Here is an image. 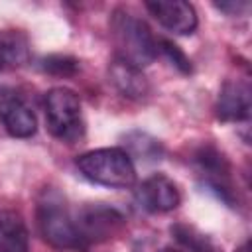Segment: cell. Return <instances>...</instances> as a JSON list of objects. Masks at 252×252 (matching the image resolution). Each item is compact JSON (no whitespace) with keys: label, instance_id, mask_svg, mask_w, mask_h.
<instances>
[{"label":"cell","instance_id":"1","mask_svg":"<svg viewBox=\"0 0 252 252\" xmlns=\"http://www.w3.org/2000/svg\"><path fill=\"white\" fill-rule=\"evenodd\" d=\"M110 33L116 45V57L138 69L148 67L159 51L158 39L148 24L122 8L112 12Z\"/></svg>","mask_w":252,"mask_h":252},{"label":"cell","instance_id":"2","mask_svg":"<svg viewBox=\"0 0 252 252\" xmlns=\"http://www.w3.org/2000/svg\"><path fill=\"white\" fill-rule=\"evenodd\" d=\"M75 165L85 179L102 187L126 189L136 181L132 156L124 148H100L85 152L77 158Z\"/></svg>","mask_w":252,"mask_h":252},{"label":"cell","instance_id":"3","mask_svg":"<svg viewBox=\"0 0 252 252\" xmlns=\"http://www.w3.org/2000/svg\"><path fill=\"white\" fill-rule=\"evenodd\" d=\"M37 226L45 242L61 250H83L85 244L77 230L75 215L63 199L49 191L37 205Z\"/></svg>","mask_w":252,"mask_h":252},{"label":"cell","instance_id":"4","mask_svg":"<svg viewBox=\"0 0 252 252\" xmlns=\"http://www.w3.org/2000/svg\"><path fill=\"white\" fill-rule=\"evenodd\" d=\"M45 122L49 132L61 142L81 138L85 124L79 94L67 87H55L45 94Z\"/></svg>","mask_w":252,"mask_h":252},{"label":"cell","instance_id":"5","mask_svg":"<svg viewBox=\"0 0 252 252\" xmlns=\"http://www.w3.org/2000/svg\"><path fill=\"white\" fill-rule=\"evenodd\" d=\"M73 215L85 248L93 242H104L118 234L126 222L118 209L104 203H87Z\"/></svg>","mask_w":252,"mask_h":252},{"label":"cell","instance_id":"6","mask_svg":"<svg viewBox=\"0 0 252 252\" xmlns=\"http://www.w3.org/2000/svg\"><path fill=\"white\" fill-rule=\"evenodd\" d=\"M136 201L148 213H167L177 209V205L181 203V195L173 179L163 173H154L138 185Z\"/></svg>","mask_w":252,"mask_h":252},{"label":"cell","instance_id":"7","mask_svg":"<svg viewBox=\"0 0 252 252\" xmlns=\"http://www.w3.org/2000/svg\"><path fill=\"white\" fill-rule=\"evenodd\" d=\"M195 161L199 167V175L203 177L205 185L215 191L224 203H234V191L230 185V167L222 154H219L215 148L205 146L195 154Z\"/></svg>","mask_w":252,"mask_h":252},{"label":"cell","instance_id":"8","mask_svg":"<svg viewBox=\"0 0 252 252\" xmlns=\"http://www.w3.org/2000/svg\"><path fill=\"white\" fill-rule=\"evenodd\" d=\"M146 8L167 32L177 35H189L197 28V12L185 0H152L146 2Z\"/></svg>","mask_w":252,"mask_h":252},{"label":"cell","instance_id":"9","mask_svg":"<svg viewBox=\"0 0 252 252\" xmlns=\"http://www.w3.org/2000/svg\"><path fill=\"white\" fill-rule=\"evenodd\" d=\"M217 116L224 122H240L250 116V85L244 79H228L217 98Z\"/></svg>","mask_w":252,"mask_h":252},{"label":"cell","instance_id":"10","mask_svg":"<svg viewBox=\"0 0 252 252\" xmlns=\"http://www.w3.org/2000/svg\"><path fill=\"white\" fill-rule=\"evenodd\" d=\"M0 120L14 138H30L37 130L33 110L18 96H4L0 100Z\"/></svg>","mask_w":252,"mask_h":252},{"label":"cell","instance_id":"11","mask_svg":"<svg viewBox=\"0 0 252 252\" xmlns=\"http://www.w3.org/2000/svg\"><path fill=\"white\" fill-rule=\"evenodd\" d=\"M108 77H110V83L116 87V91L128 98L140 100V98H146L150 93V83L144 77L142 69L126 63L118 57L110 63Z\"/></svg>","mask_w":252,"mask_h":252},{"label":"cell","instance_id":"12","mask_svg":"<svg viewBox=\"0 0 252 252\" xmlns=\"http://www.w3.org/2000/svg\"><path fill=\"white\" fill-rule=\"evenodd\" d=\"M30 63V39L20 30H0V73L22 69Z\"/></svg>","mask_w":252,"mask_h":252},{"label":"cell","instance_id":"13","mask_svg":"<svg viewBox=\"0 0 252 252\" xmlns=\"http://www.w3.org/2000/svg\"><path fill=\"white\" fill-rule=\"evenodd\" d=\"M0 252H30V232L16 211H0Z\"/></svg>","mask_w":252,"mask_h":252},{"label":"cell","instance_id":"14","mask_svg":"<svg viewBox=\"0 0 252 252\" xmlns=\"http://www.w3.org/2000/svg\"><path fill=\"white\" fill-rule=\"evenodd\" d=\"M171 234L175 236L177 242H181L191 252H220L219 246L213 242V238L207 236V234H203L195 226H189V224H173L171 226Z\"/></svg>","mask_w":252,"mask_h":252},{"label":"cell","instance_id":"15","mask_svg":"<svg viewBox=\"0 0 252 252\" xmlns=\"http://www.w3.org/2000/svg\"><path fill=\"white\" fill-rule=\"evenodd\" d=\"M126 140H128L126 146L140 159H159V156H161V144L156 138H152V136H148L144 132H130L126 136Z\"/></svg>","mask_w":252,"mask_h":252},{"label":"cell","instance_id":"16","mask_svg":"<svg viewBox=\"0 0 252 252\" xmlns=\"http://www.w3.org/2000/svg\"><path fill=\"white\" fill-rule=\"evenodd\" d=\"M45 73L57 75V77H67V75H75L79 69V61L75 57L69 55H47L41 59L39 65Z\"/></svg>","mask_w":252,"mask_h":252},{"label":"cell","instance_id":"17","mask_svg":"<svg viewBox=\"0 0 252 252\" xmlns=\"http://www.w3.org/2000/svg\"><path fill=\"white\" fill-rule=\"evenodd\" d=\"M158 49H161V51L167 55V59H169L181 73H191V61L187 59V55H185L175 43H171V41H167V39H158Z\"/></svg>","mask_w":252,"mask_h":252},{"label":"cell","instance_id":"18","mask_svg":"<svg viewBox=\"0 0 252 252\" xmlns=\"http://www.w3.org/2000/svg\"><path fill=\"white\" fill-rule=\"evenodd\" d=\"M215 8H219L220 12H224L228 16H238L240 12L248 10V2H234V0H230V2H217Z\"/></svg>","mask_w":252,"mask_h":252},{"label":"cell","instance_id":"19","mask_svg":"<svg viewBox=\"0 0 252 252\" xmlns=\"http://www.w3.org/2000/svg\"><path fill=\"white\" fill-rule=\"evenodd\" d=\"M159 252H179V250H173V248H161Z\"/></svg>","mask_w":252,"mask_h":252}]
</instances>
